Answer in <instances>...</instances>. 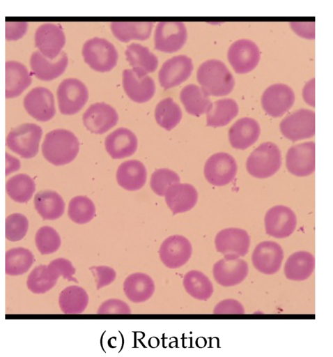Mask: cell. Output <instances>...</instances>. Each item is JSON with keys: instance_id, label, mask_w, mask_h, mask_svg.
Returning <instances> with one entry per match:
<instances>
[{"instance_id": "cell-48", "label": "cell", "mask_w": 333, "mask_h": 357, "mask_svg": "<svg viewBox=\"0 0 333 357\" xmlns=\"http://www.w3.org/2000/svg\"><path fill=\"white\" fill-rule=\"evenodd\" d=\"M98 314H130L129 305L124 301L111 298L103 302L97 311Z\"/></svg>"}, {"instance_id": "cell-33", "label": "cell", "mask_w": 333, "mask_h": 357, "mask_svg": "<svg viewBox=\"0 0 333 357\" xmlns=\"http://www.w3.org/2000/svg\"><path fill=\"white\" fill-rule=\"evenodd\" d=\"M180 99L186 112L195 116L208 113L212 105L208 96L195 84L184 86L180 91Z\"/></svg>"}, {"instance_id": "cell-49", "label": "cell", "mask_w": 333, "mask_h": 357, "mask_svg": "<svg viewBox=\"0 0 333 357\" xmlns=\"http://www.w3.org/2000/svg\"><path fill=\"white\" fill-rule=\"evenodd\" d=\"M28 23L26 22H6L5 23V38L8 41L22 38L26 33Z\"/></svg>"}, {"instance_id": "cell-19", "label": "cell", "mask_w": 333, "mask_h": 357, "mask_svg": "<svg viewBox=\"0 0 333 357\" xmlns=\"http://www.w3.org/2000/svg\"><path fill=\"white\" fill-rule=\"evenodd\" d=\"M23 104L27 113L39 121H49L56 114L53 93L45 87L31 89L25 96Z\"/></svg>"}, {"instance_id": "cell-26", "label": "cell", "mask_w": 333, "mask_h": 357, "mask_svg": "<svg viewBox=\"0 0 333 357\" xmlns=\"http://www.w3.org/2000/svg\"><path fill=\"white\" fill-rule=\"evenodd\" d=\"M261 134L258 123L254 119L244 117L238 119L229 130V139L231 146L245 150L254 144Z\"/></svg>"}, {"instance_id": "cell-11", "label": "cell", "mask_w": 333, "mask_h": 357, "mask_svg": "<svg viewBox=\"0 0 333 357\" xmlns=\"http://www.w3.org/2000/svg\"><path fill=\"white\" fill-rule=\"evenodd\" d=\"M217 252L226 259H236L245 256L250 247V237L245 229L226 228L219 231L215 238Z\"/></svg>"}, {"instance_id": "cell-22", "label": "cell", "mask_w": 333, "mask_h": 357, "mask_svg": "<svg viewBox=\"0 0 333 357\" xmlns=\"http://www.w3.org/2000/svg\"><path fill=\"white\" fill-rule=\"evenodd\" d=\"M29 64L36 77L42 81H52L65 72L68 57L63 51L56 59H49L39 51H36L30 56Z\"/></svg>"}, {"instance_id": "cell-20", "label": "cell", "mask_w": 333, "mask_h": 357, "mask_svg": "<svg viewBox=\"0 0 333 357\" xmlns=\"http://www.w3.org/2000/svg\"><path fill=\"white\" fill-rule=\"evenodd\" d=\"M83 123L94 134H103L115 126L118 121L116 109L104 102L90 105L82 116Z\"/></svg>"}, {"instance_id": "cell-28", "label": "cell", "mask_w": 333, "mask_h": 357, "mask_svg": "<svg viewBox=\"0 0 333 357\" xmlns=\"http://www.w3.org/2000/svg\"><path fill=\"white\" fill-rule=\"evenodd\" d=\"M146 169L144 164L137 160L123 162L118 167L116 180L118 185L129 191L141 189L146 181Z\"/></svg>"}, {"instance_id": "cell-25", "label": "cell", "mask_w": 333, "mask_h": 357, "mask_svg": "<svg viewBox=\"0 0 333 357\" xmlns=\"http://www.w3.org/2000/svg\"><path fill=\"white\" fill-rule=\"evenodd\" d=\"M137 144L134 133L125 128L114 130L104 141L105 149L113 159H121L133 155Z\"/></svg>"}, {"instance_id": "cell-12", "label": "cell", "mask_w": 333, "mask_h": 357, "mask_svg": "<svg viewBox=\"0 0 333 357\" xmlns=\"http://www.w3.org/2000/svg\"><path fill=\"white\" fill-rule=\"evenodd\" d=\"M286 167L289 173L306 177L315 171V143L306 142L291 146L286 155Z\"/></svg>"}, {"instance_id": "cell-36", "label": "cell", "mask_w": 333, "mask_h": 357, "mask_svg": "<svg viewBox=\"0 0 333 357\" xmlns=\"http://www.w3.org/2000/svg\"><path fill=\"white\" fill-rule=\"evenodd\" d=\"M88 303V294L84 289L77 285L65 288L59 296V307L64 314L82 313Z\"/></svg>"}, {"instance_id": "cell-42", "label": "cell", "mask_w": 333, "mask_h": 357, "mask_svg": "<svg viewBox=\"0 0 333 357\" xmlns=\"http://www.w3.org/2000/svg\"><path fill=\"white\" fill-rule=\"evenodd\" d=\"M68 214L72 222L80 225L86 224L94 218L95 206L88 197L77 196L70 201Z\"/></svg>"}, {"instance_id": "cell-15", "label": "cell", "mask_w": 333, "mask_h": 357, "mask_svg": "<svg viewBox=\"0 0 333 357\" xmlns=\"http://www.w3.org/2000/svg\"><path fill=\"white\" fill-rule=\"evenodd\" d=\"M264 223L268 235L277 238H284L294 232L297 225V218L291 208L277 205L266 212Z\"/></svg>"}, {"instance_id": "cell-24", "label": "cell", "mask_w": 333, "mask_h": 357, "mask_svg": "<svg viewBox=\"0 0 333 357\" xmlns=\"http://www.w3.org/2000/svg\"><path fill=\"white\" fill-rule=\"evenodd\" d=\"M165 202L173 215L191 210L198 200L196 188L189 183H176L169 186L165 192Z\"/></svg>"}, {"instance_id": "cell-3", "label": "cell", "mask_w": 333, "mask_h": 357, "mask_svg": "<svg viewBox=\"0 0 333 357\" xmlns=\"http://www.w3.org/2000/svg\"><path fill=\"white\" fill-rule=\"evenodd\" d=\"M82 54L85 63L99 73L111 71L118 59V51L113 43L99 37L87 40L83 45Z\"/></svg>"}, {"instance_id": "cell-52", "label": "cell", "mask_w": 333, "mask_h": 357, "mask_svg": "<svg viewBox=\"0 0 333 357\" xmlns=\"http://www.w3.org/2000/svg\"><path fill=\"white\" fill-rule=\"evenodd\" d=\"M315 78L307 81L302 89L304 101L309 106L315 107Z\"/></svg>"}, {"instance_id": "cell-35", "label": "cell", "mask_w": 333, "mask_h": 357, "mask_svg": "<svg viewBox=\"0 0 333 357\" xmlns=\"http://www.w3.org/2000/svg\"><path fill=\"white\" fill-rule=\"evenodd\" d=\"M237 102L231 98H222L215 101L206 115V126L222 127L226 126L238 114Z\"/></svg>"}, {"instance_id": "cell-4", "label": "cell", "mask_w": 333, "mask_h": 357, "mask_svg": "<svg viewBox=\"0 0 333 357\" xmlns=\"http://www.w3.org/2000/svg\"><path fill=\"white\" fill-rule=\"evenodd\" d=\"M281 165V151L273 142L261 144L249 155L246 167L248 173L258 178H266L273 176Z\"/></svg>"}, {"instance_id": "cell-38", "label": "cell", "mask_w": 333, "mask_h": 357, "mask_svg": "<svg viewBox=\"0 0 333 357\" xmlns=\"http://www.w3.org/2000/svg\"><path fill=\"white\" fill-rule=\"evenodd\" d=\"M183 286L187 293L197 300L206 301L213 293V286L210 279L202 272L196 270L185 275Z\"/></svg>"}, {"instance_id": "cell-46", "label": "cell", "mask_w": 333, "mask_h": 357, "mask_svg": "<svg viewBox=\"0 0 333 357\" xmlns=\"http://www.w3.org/2000/svg\"><path fill=\"white\" fill-rule=\"evenodd\" d=\"M47 266L57 276H62L68 281L78 282L77 280L73 277L75 268L68 259L62 257L57 258L52 260Z\"/></svg>"}, {"instance_id": "cell-5", "label": "cell", "mask_w": 333, "mask_h": 357, "mask_svg": "<svg viewBox=\"0 0 333 357\" xmlns=\"http://www.w3.org/2000/svg\"><path fill=\"white\" fill-rule=\"evenodd\" d=\"M42 128L31 123L18 126L6 137L7 146L23 158H31L38 153Z\"/></svg>"}, {"instance_id": "cell-10", "label": "cell", "mask_w": 333, "mask_h": 357, "mask_svg": "<svg viewBox=\"0 0 333 357\" xmlns=\"http://www.w3.org/2000/svg\"><path fill=\"white\" fill-rule=\"evenodd\" d=\"M122 84L127 96L137 103L148 102L155 93L154 80L140 68L124 70L122 73Z\"/></svg>"}, {"instance_id": "cell-30", "label": "cell", "mask_w": 333, "mask_h": 357, "mask_svg": "<svg viewBox=\"0 0 333 357\" xmlns=\"http://www.w3.org/2000/svg\"><path fill=\"white\" fill-rule=\"evenodd\" d=\"M315 268L314 256L307 251H297L291 255L284 265V274L287 279L303 281L309 278Z\"/></svg>"}, {"instance_id": "cell-41", "label": "cell", "mask_w": 333, "mask_h": 357, "mask_svg": "<svg viewBox=\"0 0 333 357\" xmlns=\"http://www.w3.org/2000/svg\"><path fill=\"white\" fill-rule=\"evenodd\" d=\"M182 114L179 105L169 97L160 101L155 109V118L157 124L168 131L180 123Z\"/></svg>"}, {"instance_id": "cell-32", "label": "cell", "mask_w": 333, "mask_h": 357, "mask_svg": "<svg viewBox=\"0 0 333 357\" xmlns=\"http://www.w3.org/2000/svg\"><path fill=\"white\" fill-rule=\"evenodd\" d=\"M34 206L43 220H54L63 214L65 203L56 192L47 190L36 194Z\"/></svg>"}, {"instance_id": "cell-40", "label": "cell", "mask_w": 333, "mask_h": 357, "mask_svg": "<svg viewBox=\"0 0 333 357\" xmlns=\"http://www.w3.org/2000/svg\"><path fill=\"white\" fill-rule=\"evenodd\" d=\"M8 196L19 203H26L36 190L34 181L29 175L19 174L10 178L6 184Z\"/></svg>"}, {"instance_id": "cell-31", "label": "cell", "mask_w": 333, "mask_h": 357, "mask_svg": "<svg viewBox=\"0 0 333 357\" xmlns=\"http://www.w3.org/2000/svg\"><path fill=\"white\" fill-rule=\"evenodd\" d=\"M155 289L153 279L143 273L130 274L123 283V291L125 296L134 303L146 301L153 296Z\"/></svg>"}, {"instance_id": "cell-29", "label": "cell", "mask_w": 333, "mask_h": 357, "mask_svg": "<svg viewBox=\"0 0 333 357\" xmlns=\"http://www.w3.org/2000/svg\"><path fill=\"white\" fill-rule=\"evenodd\" d=\"M153 26L152 22H113L110 24V29L118 41L128 43L148 40L151 36Z\"/></svg>"}, {"instance_id": "cell-6", "label": "cell", "mask_w": 333, "mask_h": 357, "mask_svg": "<svg viewBox=\"0 0 333 357\" xmlns=\"http://www.w3.org/2000/svg\"><path fill=\"white\" fill-rule=\"evenodd\" d=\"M58 106L64 115H73L79 112L88 99L86 85L76 78L63 80L57 89Z\"/></svg>"}, {"instance_id": "cell-18", "label": "cell", "mask_w": 333, "mask_h": 357, "mask_svg": "<svg viewBox=\"0 0 333 357\" xmlns=\"http://www.w3.org/2000/svg\"><path fill=\"white\" fill-rule=\"evenodd\" d=\"M192 247L189 241L183 236L173 235L166 238L159 249L160 258L164 266L178 268L190 259Z\"/></svg>"}, {"instance_id": "cell-14", "label": "cell", "mask_w": 333, "mask_h": 357, "mask_svg": "<svg viewBox=\"0 0 333 357\" xmlns=\"http://www.w3.org/2000/svg\"><path fill=\"white\" fill-rule=\"evenodd\" d=\"M237 169V163L233 156L227 153H217L206 162L204 176L210 184L224 186L234 179Z\"/></svg>"}, {"instance_id": "cell-50", "label": "cell", "mask_w": 333, "mask_h": 357, "mask_svg": "<svg viewBox=\"0 0 333 357\" xmlns=\"http://www.w3.org/2000/svg\"><path fill=\"white\" fill-rule=\"evenodd\" d=\"M289 26L291 30L302 38L307 40L315 38L314 22H291Z\"/></svg>"}, {"instance_id": "cell-45", "label": "cell", "mask_w": 333, "mask_h": 357, "mask_svg": "<svg viewBox=\"0 0 333 357\" xmlns=\"http://www.w3.org/2000/svg\"><path fill=\"white\" fill-rule=\"evenodd\" d=\"M179 176L173 171L163 168L155 170L150 177V188L159 196H164L167 188L180 182Z\"/></svg>"}, {"instance_id": "cell-34", "label": "cell", "mask_w": 333, "mask_h": 357, "mask_svg": "<svg viewBox=\"0 0 333 357\" xmlns=\"http://www.w3.org/2000/svg\"><path fill=\"white\" fill-rule=\"evenodd\" d=\"M125 55L129 65L147 73H153L158 66V59L149 48L137 43L127 46Z\"/></svg>"}, {"instance_id": "cell-8", "label": "cell", "mask_w": 333, "mask_h": 357, "mask_svg": "<svg viewBox=\"0 0 333 357\" xmlns=\"http://www.w3.org/2000/svg\"><path fill=\"white\" fill-rule=\"evenodd\" d=\"M187 39V28L183 22H160L154 31V48L163 53L172 54L182 49Z\"/></svg>"}, {"instance_id": "cell-17", "label": "cell", "mask_w": 333, "mask_h": 357, "mask_svg": "<svg viewBox=\"0 0 333 357\" xmlns=\"http://www.w3.org/2000/svg\"><path fill=\"white\" fill-rule=\"evenodd\" d=\"M34 43L41 54L49 59H54L63 52L65 45V36L59 25L45 23L36 29Z\"/></svg>"}, {"instance_id": "cell-2", "label": "cell", "mask_w": 333, "mask_h": 357, "mask_svg": "<svg viewBox=\"0 0 333 357\" xmlns=\"http://www.w3.org/2000/svg\"><path fill=\"white\" fill-rule=\"evenodd\" d=\"M196 79L207 96H224L233 89L235 80L226 64L218 59L203 62L196 73Z\"/></svg>"}, {"instance_id": "cell-37", "label": "cell", "mask_w": 333, "mask_h": 357, "mask_svg": "<svg viewBox=\"0 0 333 357\" xmlns=\"http://www.w3.org/2000/svg\"><path fill=\"white\" fill-rule=\"evenodd\" d=\"M34 262L32 252L24 248H12L6 252L5 272L11 276L27 272Z\"/></svg>"}, {"instance_id": "cell-51", "label": "cell", "mask_w": 333, "mask_h": 357, "mask_svg": "<svg viewBox=\"0 0 333 357\" xmlns=\"http://www.w3.org/2000/svg\"><path fill=\"white\" fill-rule=\"evenodd\" d=\"M214 314H244L242 305L234 299H226L218 303L214 310Z\"/></svg>"}, {"instance_id": "cell-44", "label": "cell", "mask_w": 333, "mask_h": 357, "mask_svg": "<svg viewBox=\"0 0 333 357\" xmlns=\"http://www.w3.org/2000/svg\"><path fill=\"white\" fill-rule=\"evenodd\" d=\"M29 228V220L21 213H13L6 218L5 236L12 242L22 240Z\"/></svg>"}, {"instance_id": "cell-23", "label": "cell", "mask_w": 333, "mask_h": 357, "mask_svg": "<svg viewBox=\"0 0 333 357\" xmlns=\"http://www.w3.org/2000/svg\"><path fill=\"white\" fill-rule=\"evenodd\" d=\"M248 264L241 258H223L212 268L215 281L223 287H232L241 283L248 275Z\"/></svg>"}, {"instance_id": "cell-47", "label": "cell", "mask_w": 333, "mask_h": 357, "mask_svg": "<svg viewBox=\"0 0 333 357\" xmlns=\"http://www.w3.org/2000/svg\"><path fill=\"white\" fill-rule=\"evenodd\" d=\"M96 282L97 289L111 284L116 277V271L107 266H96L89 268Z\"/></svg>"}, {"instance_id": "cell-39", "label": "cell", "mask_w": 333, "mask_h": 357, "mask_svg": "<svg viewBox=\"0 0 333 357\" xmlns=\"http://www.w3.org/2000/svg\"><path fill=\"white\" fill-rule=\"evenodd\" d=\"M59 278L47 265H40L29 273L26 286L33 294H44L56 285Z\"/></svg>"}, {"instance_id": "cell-7", "label": "cell", "mask_w": 333, "mask_h": 357, "mask_svg": "<svg viewBox=\"0 0 333 357\" xmlns=\"http://www.w3.org/2000/svg\"><path fill=\"white\" fill-rule=\"evenodd\" d=\"M279 128L291 142L311 138L315 135V112L304 108L295 110L281 120Z\"/></svg>"}, {"instance_id": "cell-9", "label": "cell", "mask_w": 333, "mask_h": 357, "mask_svg": "<svg viewBox=\"0 0 333 357\" xmlns=\"http://www.w3.org/2000/svg\"><path fill=\"white\" fill-rule=\"evenodd\" d=\"M227 59L236 73L246 74L258 66L261 59L260 49L249 39H238L229 47Z\"/></svg>"}, {"instance_id": "cell-16", "label": "cell", "mask_w": 333, "mask_h": 357, "mask_svg": "<svg viewBox=\"0 0 333 357\" xmlns=\"http://www.w3.org/2000/svg\"><path fill=\"white\" fill-rule=\"evenodd\" d=\"M193 69L191 58L184 54L174 56L162 65L158 73L159 82L165 90L177 86L190 77Z\"/></svg>"}, {"instance_id": "cell-1", "label": "cell", "mask_w": 333, "mask_h": 357, "mask_svg": "<svg viewBox=\"0 0 333 357\" xmlns=\"http://www.w3.org/2000/svg\"><path fill=\"white\" fill-rule=\"evenodd\" d=\"M79 150L78 139L73 132L65 129L49 132L42 144V155L56 166L71 162L77 157Z\"/></svg>"}, {"instance_id": "cell-13", "label": "cell", "mask_w": 333, "mask_h": 357, "mask_svg": "<svg viewBox=\"0 0 333 357\" xmlns=\"http://www.w3.org/2000/svg\"><path fill=\"white\" fill-rule=\"evenodd\" d=\"M293 90L285 84L269 86L261 96V105L265 112L274 118L282 116L294 105Z\"/></svg>"}, {"instance_id": "cell-21", "label": "cell", "mask_w": 333, "mask_h": 357, "mask_svg": "<svg viewBox=\"0 0 333 357\" xmlns=\"http://www.w3.org/2000/svg\"><path fill=\"white\" fill-rule=\"evenodd\" d=\"M283 259L284 251L281 245L271 241L258 243L251 255L254 268L267 275L277 273L281 268Z\"/></svg>"}, {"instance_id": "cell-43", "label": "cell", "mask_w": 333, "mask_h": 357, "mask_svg": "<svg viewBox=\"0 0 333 357\" xmlns=\"http://www.w3.org/2000/svg\"><path fill=\"white\" fill-rule=\"evenodd\" d=\"M35 243L42 255H48L57 251L61 244L58 232L52 227L43 226L36 232Z\"/></svg>"}, {"instance_id": "cell-27", "label": "cell", "mask_w": 333, "mask_h": 357, "mask_svg": "<svg viewBox=\"0 0 333 357\" xmlns=\"http://www.w3.org/2000/svg\"><path fill=\"white\" fill-rule=\"evenodd\" d=\"M6 98L19 96L31 84L32 79L26 67L15 61L5 63Z\"/></svg>"}]
</instances>
